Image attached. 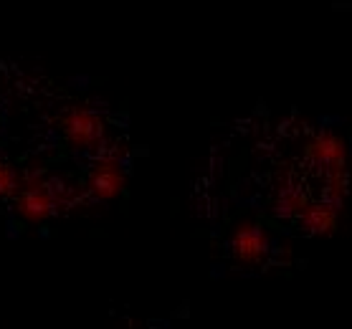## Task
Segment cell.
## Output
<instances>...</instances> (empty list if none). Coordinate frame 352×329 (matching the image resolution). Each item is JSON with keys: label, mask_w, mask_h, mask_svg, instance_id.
Segmentation results:
<instances>
[{"label": "cell", "mask_w": 352, "mask_h": 329, "mask_svg": "<svg viewBox=\"0 0 352 329\" xmlns=\"http://www.w3.org/2000/svg\"><path fill=\"white\" fill-rule=\"evenodd\" d=\"M61 129H64L66 139L74 147H81V150H91L104 137V124L99 120V114L91 112V109H84V106L69 109L61 120Z\"/></svg>", "instance_id": "1"}, {"label": "cell", "mask_w": 352, "mask_h": 329, "mask_svg": "<svg viewBox=\"0 0 352 329\" xmlns=\"http://www.w3.org/2000/svg\"><path fill=\"white\" fill-rule=\"evenodd\" d=\"M18 213L31 220V223H41L46 220L54 208H56V195L51 190V185L33 177V180H25L23 185L18 183Z\"/></svg>", "instance_id": "2"}, {"label": "cell", "mask_w": 352, "mask_h": 329, "mask_svg": "<svg viewBox=\"0 0 352 329\" xmlns=\"http://www.w3.org/2000/svg\"><path fill=\"white\" fill-rule=\"evenodd\" d=\"M124 188V175H122L120 162L112 160V157H104L99 160L89 172V190L94 198L99 201H112L122 193Z\"/></svg>", "instance_id": "3"}, {"label": "cell", "mask_w": 352, "mask_h": 329, "mask_svg": "<svg viewBox=\"0 0 352 329\" xmlns=\"http://www.w3.org/2000/svg\"><path fill=\"white\" fill-rule=\"evenodd\" d=\"M266 249H269V241H266V233L256 225H241L236 236H233V253L236 258H241L243 264H256L258 258L264 256Z\"/></svg>", "instance_id": "4"}, {"label": "cell", "mask_w": 352, "mask_h": 329, "mask_svg": "<svg viewBox=\"0 0 352 329\" xmlns=\"http://www.w3.org/2000/svg\"><path fill=\"white\" fill-rule=\"evenodd\" d=\"M307 155H309L317 165H327V170L342 168L344 165V142L337 135H332V132H320V135L309 142Z\"/></svg>", "instance_id": "5"}, {"label": "cell", "mask_w": 352, "mask_h": 329, "mask_svg": "<svg viewBox=\"0 0 352 329\" xmlns=\"http://www.w3.org/2000/svg\"><path fill=\"white\" fill-rule=\"evenodd\" d=\"M302 223L314 233H332L337 228V208L335 205H322V203H307L299 210Z\"/></svg>", "instance_id": "6"}, {"label": "cell", "mask_w": 352, "mask_h": 329, "mask_svg": "<svg viewBox=\"0 0 352 329\" xmlns=\"http://www.w3.org/2000/svg\"><path fill=\"white\" fill-rule=\"evenodd\" d=\"M18 190V175L16 170L0 162V198H8V195H16Z\"/></svg>", "instance_id": "7"}]
</instances>
